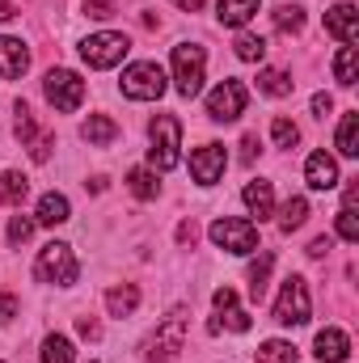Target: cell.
Wrapping results in <instances>:
<instances>
[{
	"label": "cell",
	"instance_id": "22",
	"mask_svg": "<svg viewBox=\"0 0 359 363\" xmlns=\"http://www.w3.org/2000/svg\"><path fill=\"white\" fill-rule=\"evenodd\" d=\"M30 194V182L26 174H17V169H4L0 174V199L9 203V207H21V199Z\"/></svg>",
	"mask_w": 359,
	"mask_h": 363
},
{
	"label": "cell",
	"instance_id": "45",
	"mask_svg": "<svg viewBox=\"0 0 359 363\" xmlns=\"http://www.w3.org/2000/svg\"><path fill=\"white\" fill-rule=\"evenodd\" d=\"M9 17H17V9H13V0H0V21H9Z\"/></svg>",
	"mask_w": 359,
	"mask_h": 363
},
{
	"label": "cell",
	"instance_id": "6",
	"mask_svg": "<svg viewBox=\"0 0 359 363\" xmlns=\"http://www.w3.org/2000/svg\"><path fill=\"white\" fill-rule=\"evenodd\" d=\"M275 321L279 325H304L309 321V283L300 274L283 279V291L275 300Z\"/></svg>",
	"mask_w": 359,
	"mask_h": 363
},
{
	"label": "cell",
	"instance_id": "26",
	"mask_svg": "<svg viewBox=\"0 0 359 363\" xmlns=\"http://www.w3.org/2000/svg\"><path fill=\"white\" fill-rule=\"evenodd\" d=\"M338 152H343V157H359V114H343V127H338Z\"/></svg>",
	"mask_w": 359,
	"mask_h": 363
},
{
	"label": "cell",
	"instance_id": "34",
	"mask_svg": "<svg viewBox=\"0 0 359 363\" xmlns=\"http://www.w3.org/2000/svg\"><path fill=\"white\" fill-rule=\"evenodd\" d=\"M338 237H343V241H359V220H355V207H343V211H338Z\"/></svg>",
	"mask_w": 359,
	"mask_h": 363
},
{
	"label": "cell",
	"instance_id": "4",
	"mask_svg": "<svg viewBox=\"0 0 359 363\" xmlns=\"http://www.w3.org/2000/svg\"><path fill=\"white\" fill-rule=\"evenodd\" d=\"M203 64H207L203 47H194V43H178L174 47V81H178L182 97H194L203 89Z\"/></svg>",
	"mask_w": 359,
	"mask_h": 363
},
{
	"label": "cell",
	"instance_id": "15",
	"mask_svg": "<svg viewBox=\"0 0 359 363\" xmlns=\"http://www.w3.org/2000/svg\"><path fill=\"white\" fill-rule=\"evenodd\" d=\"M304 182H309L313 190H334V186H338V165H334V157L313 152L309 165H304Z\"/></svg>",
	"mask_w": 359,
	"mask_h": 363
},
{
	"label": "cell",
	"instance_id": "1",
	"mask_svg": "<svg viewBox=\"0 0 359 363\" xmlns=\"http://www.w3.org/2000/svg\"><path fill=\"white\" fill-rule=\"evenodd\" d=\"M178 144H182V123L174 114H157V118H153V148H148V161H153L157 169H174L182 161Z\"/></svg>",
	"mask_w": 359,
	"mask_h": 363
},
{
	"label": "cell",
	"instance_id": "36",
	"mask_svg": "<svg viewBox=\"0 0 359 363\" xmlns=\"http://www.w3.org/2000/svg\"><path fill=\"white\" fill-rule=\"evenodd\" d=\"M85 13L97 17V21H101V17H114V0H85Z\"/></svg>",
	"mask_w": 359,
	"mask_h": 363
},
{
	"label": "cell",
	"instance_id": "21",
	"mask_svg": "<svg viewBox=\"0 0 359 363\" xmlns=\"http://www.w3.org/2000/svg\"><path fill=\"white\" fill-rule=\"evenodd\" d=\"M68 220V199L64 194H43L38 199V224H47V228H55V224H64Z\"/></svg>",
	"mask_w": 359,
	"mask_h": 363
},
{
	"label": "cell",
	"instance_id": "19",
	"mask_svg": "<svg viewBox=\"0 0 359 363\" xmlns=\"http://www.w3.org/2000/svg\"><path fill=\"white\" fill-rule=\"evenodd\" d=\"M81 135H85L89 144H97V148H106V144H114V140H118V123H114V118H106V114H89V123L81 127Z\"/></svg>",
	"mask_w": 359,
	"mask_h": 363
},
{
	"label": "cell",
	"instance_id": "35",
	"mask_svg": "<svg viewBox=\"0 0 359 363\" xmlns=\"http://www.w3.org/2000/svg\"><path fill=\"white\" fill-rule=\"evenodd\" d=\"M30 233H34V220L13 216V224H9V245H26V241H30Z\"/></svg>",
	"mask_w": 359,
	"mask_h": 363
},
{
	"label": "cell",
	"instance_id": "39",
	"mask_svg": "<svg viewBox=\"0 0 359 363\" xmlns=\"http://www.w3.org/2000/svg\"><path fill=\"white\" fill-rule=\"evenodd\" d=\"M194 237H199L194 220H182V224H178V245H194Z\"/></svg>",
	"mask_w": 359,
	"mask_h": 363
},
{
	"label": "cell",
	"instance_id": "43",
	"mask_svg": "<svg viewBox=\"0 0 359 363\" xmlns=\"http://www.w3.org/2000/svg\"><path fill=\"white\" fill-rule=\"evenodd\" d=\"M258 157V135H245L241 140V161H254Z\"/></svg>",
	"mask_w": 359,
	"mask_h": 363
},
{
	"label": "cell",
	"instance_id": "44",
	"mask_svg": "<svg viewBox=\"0 0 359 363\" xmlns=\"http://www.w3.org/2000/svg\"><path fill=\"white\" fill-rule=\"evenodd\" d=\"M174 4H178L182 13H199L203 9V0H174Z\"/></svg>",
	"mask_w": 359,
	"mask_h": 363
},
{
	"label": "cell",
	"instance_id": "33",
	"mask_svg": "<svg viewBox=\"0 0 359 363\" xmlns=\"http://www.w3.org/2000/svg\"><path fill=\"white\" fill-rule=\"evenodd\" d=\"M270 135H275V144H279V148H296L300 127H296V123H287V118H275V123H270Z\"/></svg>",
	"mask_w": 359,
	"mask_h": 363
},
{
	"label": "cell",
	"instance_id": "18",
	"mask_svg": "<svg viewBox=\"0 0 359 363\" xmlns=\"http://www.w3.org/2000/svg\"><path fill=\"white\" fill-rule=\"evenodd\" d=\"M136 304H140V287H136V283H123V287L106 291V308H110V317H131Z\"/></svg>",
	"mask_w": 359,
	"mask_h": 363
},
{
	"label": "cell",
	"instance_id": "14",
	"mask_svg": "<svg viewBox=\"0 0 359 363\" xmlns=\"http://www.w3.org/2000/svg\"><path fill=\"white\" fill-rule=\"evenodd\" d=\"M26 68H30V51H26V43L0 34V77H4V81H17Z\"/></svg>",
	"mask_w": 359,
	"mask_h": 363
},
{
	"label": "cell",
	"instance_id": "11",
	"mask_svg": "<svg viewBox=\"0 0 359 363\" xmlns=\"http://www.w3.org/2000/svg\"><path fill=\"white\" fill-rule=\"evenodd\" d=\"M224 165H228L224 144H203V148H194V152H190V174H194L199 186H216L220 174H224Z\"/></svg>",
	"mask_w": 359,
	"mask_h": 363
},
{
	"label": "cell",
	"instance_id": "17",
	"mask_svg": "<svg viewBox=\"0 0 359 363\" xmlns=\"http://www.w3.org/2000/svg\"><path fill=\"white\" fill-rule=\"evenodd\" d=\"M258 4L263 0H220L216 4V17H220V26H245L258 13Z\"/></svg>",
	"mask_w": 359,
	"mask_h": 363
},
{
	"label": "cell",
	"instance_id": "3",
	"mask_svg": "<svg viewBox=\"0 0 359 363\" xmlns=\"http://www.w3.org/2000/svg\"><path fill=\"white\" fill-rule=\"evenodd\" d=\"M186 325H190L186 308H174V313L165 317V325L157 330V338H153V351H148V359H153V363H174V359H178L182 347H186Z\"/></svg>",
	"mask_w": 359,
	"mask_h": 363
},
{
	"label": "cell",
	"instance_id": "38",
	"mask_svg": "<svg viewBox=\"0 0 359 363\" xmlns=\"http://www.w3.org/2000/svg\"><path fill=\"white\" fill-rule=\"evenodd\" d=\"M77 330H81V338H89V342H97V338H101V325H97L93 317H81V321H77Z\"/></svg>",
	"mask_w": 359,
	"mask_h": 363
},
{
	"label": "cell",
	"instance_id": "5",
	"mask_svg": "<svg viewBox=\"0 0 359 363\" xmlns=\"http://www.w3.org/2000/svg\"><path fill=\"white\" fill-rule=\"evenodd\" d=\"M211 241L228 254H254L258 250V228L250 220H237V216H224L211 224Z\"/></svg>",
	"mask_w": 359,
	"mask_h": 363
},
{
	"label": "cell",
	"instance_id": "27",
	"mask_svg": "<svg viewBox=\"0 0 359 363\" xmlns=\"http://www.w3.org/2000/svg\"><path fill=\"white\" fill-rule=\"evenodd\" d=\"M43 363H72V342L64 334H47L43 338Z\"/></svg>",
	"mask_w": 359,
	"mask_h": 363
},
{
	"label": "cell",
	"instance_id": "41",
	"mask_svg": "<svg viewBox=\"0 0 359 363\" xmlns=\"http://www.w3.org/2000/svg\"><path fill=\"white\" fill-rule=\"evenodd\" d=\"M17 317V300L9 291H0V321H13Z\"/></svg>",
	"mask_w": 359,
	"mask_h": 363
},
{
	"label": "cell",
	"instance_id": "30",
	"mask_svg": "<svg viewBox=\"0 0 359 363\" xmlns=\"http://www.w3.org/2000/svg\"><path fill=\"white\" fill-rule=\"evenodd\" d=\"M275 26H279L283 34H296V30L304 26V9H300V4H279V9H275Z\"/></svg>",
	"mask_w": 359,
	"mask_h": 363
},
{
	"label": "cell",
	"instance_id": "32",
	"mask_svg": "<svg viewBox=\"0 0 359 363\" xmlns=\"http://www.w3.org/2000/svg\"><path fill=\"white\" fill-rule=\"evenodd\" d=\"M334 77H338V85H355V47H338Z\"/></svg>",
	"mask_w": 359,
	"mask_h": 363
},
{
	"label": "cell",
	"instance_id": "10",
	"mask_svg": "<svg viewBox=\"0 0 359 363\" xmlns=\"http://www.w3.org/2000/svg\"><path fill=\"white\" fill-rule=\"evenodd\" d=\"M241 110H245V85L241 81H224L207 97V114L216 123H233V118H241Z\"/></svg>",
	"mask_w": 359,
	"mask_h": 363
},
{
	"label": "cell",
	"instance_id": "40",
	"mask_svg": "<svg viewBox=\"0 0 359 363\" xmlns=\"http://www.w3.org/2000/svg\"><path fill=\"white\" fill-rule=\"evenodd\" d=\"M330 110H334V97H330V93H317V97H313V114H317V118H326Z\"/></svg>",
	"mask_w": 359,
	"mask_h": 363
},
{
	"label": "cell",
	"instance_id": "28",
	"mask_svg": "<svg viewBox=\"0 0 359 363\" xmlns=\"http://www.w3.org/2000/svg\"><path fill=\"white\" fill-rule=\"evenodd\" d=\"M270 267H275V254H270V250L258 258V262H254V267H250V296H254V300H263V291H267Z\"/></svg>",
	"mask_w": 359,
	"mask_h": 363
},
{
	"label": "cell",
	"instance_id": "7",
	"mask_svg": "<svg viewBox=\"0 0 359 363\" xmlns=\"http://www.w3.org/2000/svg\"><path fill=\"white\" fill-rule=\"evenodd\" d=\"M47 101H51L60 114L81 110V101H85V81H81L77 72H68V68H51V72H47Z\"/></svg>",
	"mask_w": 359,
	"mask_h": 363
},
{
	"label": "cell",
	"instance_id": "12",
	"mask_svg": "<svg viewBox=\"0 0 359 363\" xmlns=\"http://www.w3.org/2000/svg\"><path fill=\"white\" fill-rule=\"evenodd\" d=\"M216 313H220V317L211 321V334H220L224 325H228V330H237V334H245V330H250V313L237 304V291H233V287H220V291H216Z\"/></svg>",
	"mask_w": 359,
	"mask_h": 363
},
{
	"label": "cell",
	"instance_id": "20",
	"mask_svg": "<svg viewBox=\"0 0 359 363\" xmlns=\"http://www.w3.org/2000/svg\"><path fill=\"white\" fill-rule=\"evenodd\" d=\"M241 199H245V207H250V211H254V216H258V220H267L270 216V207H275V194H270V182H250V186H245V190H241Z\"/></svg>",
	"mask_w": 359,
	"mask_h": 363
},
{
	"label": "cell",
	"instance_id": "42",
	"mask_svg": "<svg viewBox=\"0 0 359 363\" xmlns=\"http://www.w3.org/2000/svg\"><path fill=\"white\" fill-rule=\"evenodd\" d=\"M330 250H334V241H330V237H313V245H309V254H313V258H326Z\"/></svg>",
	"mask_w": 359,
	"mask_h": 363
},
{
	"label": "cell",
	"instance_id": "8",
	"mask_svg": "<svg viewBox=\"0 0 359 363\" xmlns=\"http://www.w3.org/2000/svg\"><path fill=\"white\" fill-rule=\"evenodd\" d=\"M123 93H127L131 101H157V97L165 93V72H161V64H131V68L123 72Z\"/></svg>",
	"mask_w": 359,
	"mask_h": 363
},
{
	"label": "cell",
	"instance_id": "25",
	"mask_svg": "<svg viewBox=\"0 0 359 363\" xmlns=\"http://www.w3.org/2000/svg\"><path fill=\"white\" fill-rule=\"evenodd\" d=\"M304 220H309V199H300V194L287 199V203H283V216H279V228H283V233H296Z\"/></svg>",
	"mask_w": 359,
	"mask_h": 363
},
{
	"label": "cell",
	"instance_id": "16",
	"mask_svg": "<svg viewBox=\"0 0 359 363\" xmlns=\"http://www.w3.org/2000/svg\"><path fill=\"white\" fill-rule=\"evenodd\" d=\"M347 355H351V338L343 334V330H321L317 334V359L321 363H347Z\"/></svg>",
	"mask_w": 359,
	"mask_h": 363
},
{
	"label": "cell",
	"instance_id": "37",
	"mask_svg": "<svg viewBox=\"0 0 359 363\" xmlns=\"http://www.w3.org/2000/svg\"><path fill=\"white\" fill-rule=\"evenodd\" d=\"M51 144H55V135H38L34 148H30V157H34V161H47V157H51Z\"/></svg>",
	"mask_w": 359,
	"mask_h": 363
},
{
	"label": "cell",
	"instance_id": "23",
	"mask_svg": "<svg viewBox=\"0 0 359 363\" xmlns=\"http://www.w3.org/2000/svg\"><path fill=\"white\" fill-rule=\"evenodd\" d=\"M296 359H300L296 347L283 342V338H270V342H263V347L254 351V363H296Z\"/></svg>",
	"mask_w": 359,
	"mask_h": 363
},
{
	"label": "cell",
	"instance_id": "31",
	"mask_svg": "<svg viewBox=\"0 0 359 363\" xmlns=\"http://www.w3.org/2000/svg\"><path fill=\"white\" fill-rule=\"evenodd\" d=\"M263 55H267V38H258V34H241V38H237V60L258 64Z\"/></svg>",
	"mask_w": 359,
	"mask_h": 363
},
{
	"label": "cell",
	"instance_id": "13",
	"mask_svg": "<svg viewBox=\"0 0 359 363\" xmlns=\"http://www.w3.org/2000/svg\"><path fill=\"white\" fill-rule=\"evenodd\" d=\"M326 34H334L338 43H347V47H351V43L359 38V9H355V4H347V0H343V4H334V9L326 13Z\"/></svg>",
	"mask_w": 359,
	"mask_h": 363
},
{
	"label": "cell",
	"instance_id": "9",
	"mask_svg": "<svg viewBox=\"0 0 359 363\" xmlns=\"http://www.w3.org/2000/svg\"><path fill=\"white\" fill-rule=\"evenodd\" d=\"M127 51H131V43L123 34H89L81 43V60L89 68H114V64H123Z\"/></svg>",
	"mask_w": 359,
	"mask_h": 363
},
{
	"label": "cell",
	"instance_id": "24",
	"mask_svg": "<svg viewBox=\"0 0 359 363\" xmlns=\"http://www.w3.org/2000/svg\"><path fill=\"white\" fill-rule=\"evenodd\" d=\"M292 85H296V81H292L287 72H279V68H263V72H258V89L267 93V97H287Z\"/></svg>",
	"mask_w": 359,
	"mask_h": 363
},
{
	"label": "cell",
	"instance_id": "29",
	"mask_svg": "<svg viewBox=\"0 0 359 363\" xmlns=\"http://www.w3.org/2000/svg\"><path fill=\"white\" fill-rule=\"evenodd\" d=\"M127 186H131L136 199H157V190H161V182L153 178L148 169H131V174H127Z\"/></svg>",
	"mask_w": 359,
	"mask_h": 363
},
{
	"label": "cell",
	"instance_id": "2",
	"mask_svg": "<svg viewBox=\"0 0 359 363\" xmlns=\"http://www.w3.org/2000/svg\"><path fill=\"white\" fill-rule=\"evenodd\" d=\"M34 274L43 279V283H77V258H72V245H64V241H51V245H43V254H38V262H34Z\"/></svg>",
	"mask_w": 359,
	"mask_h": 363
}]
</instances>
